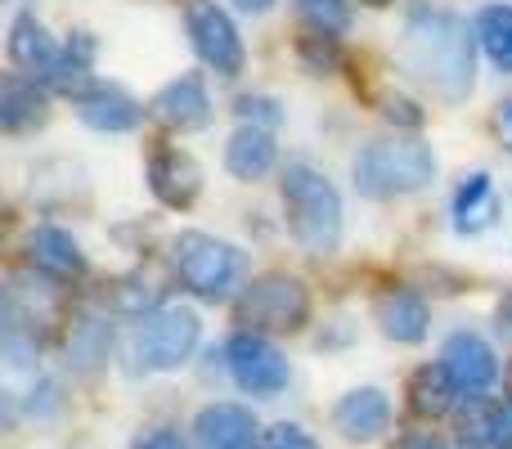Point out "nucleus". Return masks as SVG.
I'll return each instance as SVG.
<instances>
[{"mask_svg":"<svg viewBox=\"0 0 512 449\" xmlns=\"http://www.w3.org/2000/svg\"><path fill=\"white\" fill-rule=\"evenodd\" d=\"M472 36L477 32H468V23L450 9H414L405 18V32H400V63L436 99L459 104V99H468L472 72H477Z\"/></svg>","mask_w":512,"mask_h":449,"instance_id":"1","label":"nucleus"},{"mask_svg":"<svg viewBox=\"0 0 512 449\" xmlns=\"http://www.w3.org/2000/svg\"><path fill=\"white\" fill-rule=\"evenodd\" d=\"M283 212H288V229L310 256H328L342 243V194L333 180L310 162H288L283 167Z\"/></svg>","mask_w":512,"mask_h":449,"instance_id":"2","label":"nucleus"},{"mask_svg":"<svg viewBox=\"0 0 512 449\" xmlns=\"http://www.w3.org/2000/svg\"><path fill=\"white\" fill-rule=\"evenodd\" d=\"M364 198H405L436 180V153L423 140H373L351 167Z\"/></svg>","mask_w":512,"mask_h":449,"instance_id":"3","label":"nucleus"},{"mask_svg":"<svg viewBox=\"0 0 512 449\" xmlns=\"http://www.w3.org/2000/svg\"><path fill=\"white\" fill-rule=\"evenodd\" d=\"M171 265H176L180 283L194 292L198 301H230L239 288H248V261L234 243L203 229H185L171 243Z\"/></svg>","mask_w":512,"mask_h":449,"instance_id":"4","label":"nucleus"},{"mask_svg":"<svg viewBox=\"0 0 512 449\" xmlns=\"http://www.w3.org/2000/svg\"><path fill=\"white\" fill-rule=\"evenodd\" d=\"M198 315L189 306H162L144 315L126 337V369L131 373H171L194 355L198 346Z\"/></svg>","mask_w":512,"mask_h":449,"instance_id":"5","label":"nucleus"},{"mask_svg":"<svg viewBox=\"0 0 512 449\" xmlns=\"http://www.w3.org/2000/svg\"><path fill=\"white\" fill-rule=\"evenodd\" d=\"M310 319V292L297 274L270 270L256 274L239 297V324H248L252 333H297Z\"/></svg>","mask_w":512,"mask_h":449,"instance_id":"6","label":"nucleus"},{"mask_svg":"<svg viewBox=\"0 0 512 449\" xmlns=\"http://www.w3.org/2000/svg\"><path fill=\"white\" fill-rule=\"evenodd\" d=\"M189 18V41H194V54L216 72V77H239L248 54H243V36L234 27V18L225 14L216 0H189L185 9Z\"/></svg>","mask_w":512,"mask_h":449,"instance_id":"7","label":"nucleus"},{"mask_svg":"<svg viewBox=\"0 0 512 449\" xmlns=\"http://www.w3.org/2000/svg\"><path fill=\"white\" fill-rule=\"evenodd\" d=\"M225 364H230V378L248 396H279L288 387V360L261 333H234L225 342Z\"/></svg>","mask_w":512,"mask_h":449,"instance_id":"8","label":"nucleus"},{"mask_svg":"<svg viewBox=\"0 0 512 449\" xmlns=\"http://www.w3.org/2000/svg\"><path fill=\"white\" fill-rule=\"evenodd\" d=\"M441 364H445V373L454 378V387H459L463 400L490 396L495 382H499L495 351H490V342L486 337H477V333H454L450 342H445V351H441Z\"/></svg>","mask_w":512,"mask_h":449,"instance_id":"9","label":"nucleus"},{"mask_svg":"<svg viewBox=\"0 0 512 449\" xmlns=\"http://www.w3.org/2000/svg\"><path fill=\"white\" fill-rule=\"evenodd\" d=\"M153 122H162L167 131H203L212 122V95H207V81L198 72L167 81L158 95L149 99Z\"/></svg>","mask_w":512,"mask_h":449,"instance_id":"10","label":"nucleus"},{"mask_svg":"<svg viewBox=\"0 0 512 449\" xmlns=\"http://www.w3.org/2000/svg\"><path fill=\"white\" fill-rule=\"evenodd\" d=\"M149 189L162 207L185 212V207H194V198L203 194V167H198L185 149H158L149 158Z\"/></svg>","mask_w":512,"mask_h":449,"instance_id":"11","label":"nucleus"},{"mask_svg":"<svg viewBox=\"0 0 512 449\" xmlns=\"http://www.w3.org/2000/svg\"><path fill=\"white\" fill-rule=\"evenodd\" d=\"M27 261H32V270H41L45 279H54V283H72L86 274V252H81L77 238L59 225L32 229V238H27Z\"/></svg>","mask_w":512,"mask_h":449,"instance_id":"12","label":"nucleus"},{"mask_svg":"<svg viewBox=\"0 0 512 449\" xmlns=\"http://www.w3.org/2000/svg\"><path fill=\"white\" fill-rule=\"evenodd\" d=\"M333 427L346 441H378L391 427V400L378 387H355L337 400L333 409Z\"/></svg>","mask_w":512,"mask_h":449,"instance_id":"13","label":"nucleus"},{"mask_svg":"<svg viewBox=\"0 0 512 449\" xmlns=\"http://www.w3.org/2000/svg\"><path fill=\"white\" fill-rule=\"evenodd\" d=\"M373 319H378L382 337H391V342H400V346H414V342H423L427 337L432 310H427V301L418 297V292L387 288L378 301H373Z\"/></svg>","mask_w":512,"mask_h":449,"instance_id":"14","label":"nucleus"},{"mask_svg":"<svg viewBox=\"0 0 512 449\" xmlns=\"http://www.w3.org/2000/svg\"><path fill=\"white\" fill-rule=\"evenodd\" d=\"M77 117L90 126V131H104V135H126L140 126L144 108L126 95L122 86H90L86 95L77 99Z\"/></svg>","mask_w":512,"mask_h":449,"instance_id":"15","label":"nucleus"},{"mask_svg":"<svg viewBox=\"0 0 512 449\" xmlns=\"http://www.w3.org/2000/svg\"><path fill=\"white\" fill-rule=\"evenodd\" d=\"M203 449H261L256 418L243 405H207L194 423Z\"/></svg>","mask_w":512,"mask_h":449,"instance_id":"16","label":"nucleus"},{"mask_svg":"<svg viewBox=\"0 0 512 449\" xmlns=\"http://www.w3.org/2000/svg\"><path fill=\"white\" fill-rule=\"evenodd\" d=\"M63 45L54 41L50 32H45V23L36 14H18L14 27H9V63L23 72H32V81H41L45 72L54 68V59H59Z\"/></svg>","mask_w":512,"mask_h":449,"instance_id":"17","label":"nucleus"},{"mask_svg":"<svg viewBox=\"0 0 512 449\" xmlns=\"http://www.w3.org/2000/svg\"><path fill=\"white\" fill-rule=\"evenodd\" d=\"M45 122H50L45 90L36 81H23L18 72H9L5 86H0V126H5V135H27Z\"/></svg>","mask_w":512,"mask_h":449,"instance_id":"18","label":"nucleus"},{"mask_svg":"<svg viewBox=\"0 0 512 449\" xmlns=\"http://www.w3.org/2000/svg\"><path fill=\"white\" fill-rule=\"evenodd\" d=\"M279 162V144H274V131H256V126H239L225 144V171L234 180H261L274 171Z\"/></svg>","mask_w":512,"mask_h":449,"instance_id":"19","label":"nucleus"},{"mask_svg":"<svg viewBox=\"0 0 512 449\" xmlns=\"http://www.w3.org/2000/svg\"><path fill=\"white\" fill-rule=\"evenodd\" d=\"M495 216H499V194H495L490 171L463 176L459 194H454V229L459 234H481V229L495 225Z\"/></svg>","mask_w":512,"mask_h":449,"instance_id":"20","label":"nucleus"},{"mask_svg":"<svg viewBox=\"0 0 512 449\" xmlns=\"http://www.w3.org/2000/svg\"><path fill=\"white\" fill-rule=\"evenodd\" d=\"M90 59H95V36L90 32H72L68 45L59 50V59H54V68L45 72V86L59 90V95H86L90 90Z\"/></svg>","mask_w":512,"mask_h":449,"instance_id":"21","label":"nucleus"},{"mask_svg":"<svg viewBox=\"0 0 512 449\" xmlns=\"http://www.w3.org/2000/svg\"><path fill=\"white\" fill-rule=\"evenodd\" d=\"M459 400V387L445 373V364H423V369L409 378V409L418 418H445L450 405Z\"/></svg>","mask_w":512,"mask_h":449,"instance_id":"22","label":"nucleus"},{"mask_svg":"<svg viewBox=\"0 0 512 449\" xmlns=\"http://www.w3.org/2000/svg\"><path fill=\"white\" fill-rule=\"evenodd\" d=\"M472 32H477L481 50L490 54V63L499 72H512V5H486L472 23Z\"/></svg>","mask_w":512,"mask_h":449,"instance_id":"23","label":"nucleus"},{"mask_svg":"<svg viewBox=\"0 0 512 449\" xmlns=\"http://www.w3.org/2000/svg\"><path fill=\"white\" fill-rule=\"evenodd\" d=\"M297 18L310 36H328V41L351 32V5L346 0H297Z\"/></svg>","mask_w":512,"mask_h":449,"instance_id":"24","label":"nucleus"},{"mask_svg":"<svg viewBox=\"0 0 512 449\" xmlns=\"http://www.w3.org/2000/svg\"><path fill=\"white\" fill-rule=\"evenodd\" d=\"M68 355L81 373L99 369V364L108 360V324H99V319H77L68 333Z\"/></svg>","mask_w":512,"mask_h":449,"instance_id":"25","label":"nucleus"},{"mask_svg":"<svg viewBox=\"0 0 512 449\" xmlns=\"http://www.w3.org/2000/svg\"><path fill=\"white\" fill-rule=\"evenodd\" d=\"M113 310H122V315H135V319L153 315V310H162L158 306V288H153L144 274H126V279L113 283Z\"/></svg>","mask_w":512,"mask_h":449,"instance_id":"26","label":"nucleus"},{"mask_svg":"<svg viewBox=\"0 0 512 449\" xmlns=\"http://www.w3.org/2000/svg\"><path fill=\"white\" fill-rule=\"evenodd\" d=\"M234 113H239L243 126H256V131H274L283 122V104L274 95H239Z\"/></svg>","mask_w":512,"mask_h":449,"instance_id":"27","label":"nucleus"},{"mask_svg":"<svg viewBox=\"0 0 512 449\" xmlns=\"http://www.w3.org/2000/svg\"><path fill=\"white\" fill-rule=\"evenodd\" d=\"M477 436H481V441H486L490 449H512V400L495 405L486 418H481Z\"/></svg>","mask_w":512,"mask_h":449,"instance_id":"28","label":"nucleus"},{"mask_svg":"<svg viewBox=\"0 0 512 449\" xmlns=\"http://www.w3.org/2000/svg\"><path fill=\"white\" fill-rule=\"evenodd\" d=\"M261 449H319L315 436L297 423H274L261 432Z\"/></svg>","mask_w":512,"mask_h":449,"instance_id":"29","label":"nucleus"},{"mask_svg":"<svg viewBox=\"0 0 512 449\" xmlns=\"http://www.w3.org/2000/svg\"><path fill=\"white\" fill-rule=\"evenodd\" d=\"M301 59H306L315 72L333 68L337 63V41H328V36H301Z\"/></svg>","mask_w":512,"mask_h":449,"instance_id":"30","label":"nucleus"},{"mask_svg":"<svg viewBox=\"0 0 512 449\" xmlns=\"http://www.w3.org/2000/svg\"><path fill=\"white\" fill-rule=\"evenodd\" d=\"M135 449H185V441H180L176 432H167V427H158V432L140 436V445H135Z\"/></svg>","mask_w":512,"mask_h":449,"instance_id":"31","label":"nucleus"},{"mask_svg":"<svg viewBox=\"0 0 512 449\" xmlns=\"http://www.w3.org/2000/svg\"><path fill=\"white\" fill-rule=\"evenodd\" d=\"M409 108H414V104H405V99H387V108H382V113H387L391 122H409V126H418V122H423V113H409Z\"/></svg>","mask_w":512,"mask_h":449,"instance_id":"32","label":"nucleus"},{"mask_svg":"<svg viewBox=\"0 0 512 449\" xmlns=\"http://www.w3.org/2000/svg\"><path fill=\"white\" fill-rule=\"evenodd\" d=\"M495 131H499V144L512 153V99L499 104V117H495Z\"/></svg>","mask_w":512,"mask_h":449,"instance_id":"33","label":"nucleus"},{"mask_svg":"<svg viewBox=\"0 0 512 449\" xmlns=\"http://www.w3.org/2000/svg\"><path fill=\"white\" fill-rule=\"evenodd\" d=\"M400 449H454V445H445V441H432V436H414V441H405Z\"/></svg>","mask_w":512,"mask_h":449,"instance_id":"34","label":"nucleus"},{"mask_svg":"<svg viewBox=\"0 0 512 449\" xmlns=\"http://www.w3.org/2000/svg\"><path fill=\"white\" fill-rule=\"evenodd\" d=\"M234 5H239L243 14H265V9H270L274 0H234Z\"/></svg>","mask_w":512,"mask_h":449,"instance_id":"35","label":"nucleus"},{"mask_svg":"<svg viewBox=\"0 0 512 449\" xmlns=\"http://www.w3.org/2000/svg\"><path fill=\"white\" fill-rule=\"evenodd\" d=\"M499 324H508V328H512V292H508L504 301H499Z\"/></svg>","mask_w":512,"mask_h":449,"instance_id":"36","label":"nucleus"},{"mask_svg":"<svg viewBox=\"0 0 512 449\" xmlns=\"http://www.w3.org/2000/svg\"><path fill=\"white\" fill-rule=\"evenodd\" d=\"M369 5H387V0H369Z\"/></svg>","mask_w":512,"mask_h":449,"instance_id":"37","label":"nucleus"},{"mask_svg":"<svg viewBox=\"0 0 512 449\" xmlns=\"http://www.w3.org/2000/svg\"><path fill=\"white\" fill-rule=\"evenodd\" d=\"M508 387H512V369H508Z\"/></svg>","mask_w":512,"mask_h":449,"instance_id":"38","label":"nucleus"}]
</instances>
